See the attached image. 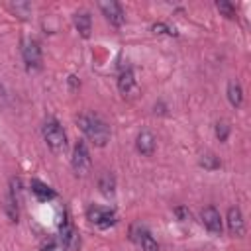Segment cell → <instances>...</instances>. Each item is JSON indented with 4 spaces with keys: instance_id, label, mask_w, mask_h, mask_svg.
I'll use <instances>...</instances> for the list:
<instances>
[{
    "instance_id": "cell-13",
    "label": "cell",
    "mask_w": 251,
    "mask_h": 251,
    "mask_svg": "<svg viewBox=\"0 0 251 251\" xmlns=\"http://www.w3.org/2000/svg\"><path fill=\"white\" fill-rule=\"evenodd\" d=\"M98 188L104 196H114L116 194V176L110 173V171H104L100 176H98Z\"/></svg>"
},
{
    "instance_id": "cell-1",
    "label": "cell",
    "mask_w": 251,
    "mask_h": 251,
    "mask_svg": "<svg viewBox=\"0 0 251 251\" xmlns=\"http://www.w3.org/2000/svg\"><path fill=\"white\" fill-rule=\"evenodd\" d=\"M76 124L84 137L96 147H104L110 141V127L98 114H80Z\"/></svg>"
},
{
    "instance_id": "cell-21",
    "label": "cell",
    "mask_w": 251,
    "mask_h": 251,
    "mask_svg": "<svg viewBox=\"0 0 251 251\" xmlns=\"http://www.w3.org/2000/svg\"><path fill=\"white\" fill-rule=\"evenodd\" d=\"M175 214L178 216V220H188V216H190V212H188L184 206H176V208H175Z\"/></svg>"
},
{
    "instance_id": "cell-18",
    "label": "cell",
    "mask_w": 251,
    "mask_h": 251,
    "mask_svg": "<svg viewBox=\"0 0 251 251\" xmlns=\"http://www.w3.org/2000/svg\"><path fill=\"white\" fill-rule=\"evenodd\" d=\"M216 8H218V12H220L222 16H226L227 20H235V18H237V12H235V6H233L231 2H226V0H220V2L216 4Z\"/></svg>"
},
{
    "instance_id": "cell-16",
    "label": "cell",
    "mask_w": 251,
    "mask_h": 251,
    "mask_svg": "<svg viewBox=\"0 0 251 251\" xmlns=\"http://www.w3.org/2000/svg\"><path fill=\"white\" fill-rule=\"evenodd\" d=\"M200 167H204L206 171H216V169L222 167V163H220V159L214 153H204L200 157Z\"/></svg>"
},
{
    "instance_id": "cell-5",
    "label": "cell",
    "mask_w": 251,
    "mask_h": 251,
    "mask_svg": "<svg viewBox=\"0 0 251 251\" xmlns=\"http://www.w3.org/2000/svg\"><path fill=\"white\" fill-rule=\"evenodd\" d=\"M86 218L90 224H94L96 227H110L116 224V212L110 210V208H104V206H90L86 210Z\"/></svg>"
},
{
    "instance_id": "cell-14",
    "label": "cell",
    "mask_w": 251,
    "mask_h": 251,
    "mask_svg": "<svg viewBox=\"0 0 251 251\" xmlns=\"http://www.w3.org/2000/svg\"><path fill=\"white\" fill-rule=\"evenodd\" d=\"M226 92H227V100H229V104H231L233 108H239L241 102H243V88H241V84H239L237 80H229Z\"/></svg>"
},
{
    "instance_id": "cell-11",
    "label": "cell",
    "mask_w": 251,
    "mask_h": 251,
    "mask_svg": "<svg viewBox=\"0 0 251 251\" xmlns=\"http://www.w3.org/2000/svg\"><path fill=\"white\" fill-rule=\"evenodd\" d=\"M73 22H75V27H76V31L80 33V37H90V31H92V18H90V14L88 12H76L75 16H73Z\"/></svg>"
},
{
    "instance_id": "cell-6",
    "label": "cell",
    "mask_w": 251,
    "mask_h": 251,
    "mask_svg": "<svg viewBox=\"0 0 251 251\" xmlns=\"http://www.w3.org/2000/svg\"><path fill=\"white\" fill-rule=\"evenodd\" d=\"M98 8H100V12L104 14V18H106L114 27H122V25L126 24V14H124L122 4L110 0V2H100Z\"/></svg>"
},
{
    "instance_id": "cell-19",
    "label": "cell",
    "mask_w": 251,
    "mask_h": 251,
    "mask_svg": "<svg viewBox=\"0 0 251 251\" xmlns=\"http://www.w3.org/2000/svg\"><path fill=\"white\" fill-rule=\"evenodd\" d=\"M151 29H153V33L176 35V29H175V27H171V25H167V24H163V22H157V24H153V25H151Z\"/></svg>"
},
{
    "instance_id": "cell-12",
    "label": "cell",
    "mask_w": 251,
    "mask_h": 251,
    "mask_svg": "<svg viewBox=\"0 0 251 251\" xmlns=\"http://www.w3.org/2000/svg\"><path fill=\"white\" fill-rule=\"evenodd\" d=\"M31 192H33V196H35L37 200H41V202L53 200V198L57 196V192H55L49 184H45V182H41V180H37V178L31 180Z\"/></svg>"
},
{
    "instance_id": "cell-2",
    "label": "cell",
    "mask_w": 251,
    "mask_h": 251,
    "mask_svg": "<svg viewBox=\"0 0 251 251\" xmlns=\"http://www.w3.org/2000/svg\"><path fill=\"white\" fill-rule=\"evenodd\" d=\"M41 133H43V139H45L47 147L53 153H57V155L59 153H65V149H67V133H65L63 126L55 118H47L43 122Z\"/></svg>"
},
{
    "instance_id": "cell-7",
    "label": "cell",
    "mask_w": 251,
    "mask_h": 251,
    "mask_svg": "<svg viewBox=\"0 0 251 251\" xmlns=\"http://www.w3.org/2000/svg\"><path fill=\"white\" fill-rule=\"evenodd\" d=\"M200 218H202L204 227H206L210 233L222 235V229H224V226H222V216H220V212H218L214 206H206V208L202 210Z\"/></svg>"
},
{
    "instance_id": "cell-15",
    "label": "cell",
    "mask_w": 251,
    "mask_h": 251,
    "mask_svg": "<svg viewBox=\"0 0 251 251\" xmlns=\"http://www.w3.org/2000/svg\"><path fill=\"white\" fill-rule=\"evenodd\" d=\"M137 241H139V245H141V251H159L157 241L153 239V235H151L147 229H141V231H139Z\"/></svg>"
},
{
    "instance_id": "cell-20",
    "label": "cell",
    "mask_w": 251,
    "mask_h": 251,
    "mask_svg": "<svg viewBox=\"0 0 251 251\" xmlns=\"http://www.w3.org/2000/svg\"><path fill=\"white\" fill-rule=\"evenodd\" d=\"M227 135H229V124L224 122V120L218 122V124H216V137H218L220 141H226Z\"/></svg>"
},
{
    "instance_id": "cell-3",
    "label": "cell",
    "mask_w": 251,
    "mask_h": 251,
    "mask_svg": "<svg viewBox=\"0 0 251 251\" xmlns=\"http://www.w3.org/2000/svg\"><path fill=\"white\" fill-rule=\"evenodd\" d=\"M22 59H24V65H25L27 71L33 73V71H39L41 69L43 57H41V47H39V43L35 39L25 37L22 41Z\"/></svg>"
},
{
    "instance_id": "cell-4",
    "label": "cell",
    "mask_w": 251,
    "mask_h": 251,
    "mask_svg": "<svg viewBox=\"0 0 251 251\" xmlns=\"http://www.w3.org/2000/svg\"><path fill=\"white\" fill-rule=\"evenodd\" d=\"M71 165H73V171L76 176H84L90 167H92V159H90V151L86 147L84 141H78L73 149V159H71Z\"/></svg>"
},
{
    "instance_id": "cell-17",
    "label": "cell",
    "mask_w": 251,
    "mask_h": 251,
    "mask_svg": "<svg viewBox=\"0 0 251 251\" xmlns=\"http://www.w3.org/2000/svg\"><path fill=\"white\" fill-rule=\"evenodd\" d=\"M41 251H69V245L61 237H53L41 245Z\"/></svg>"
},
{
    "instance_id": "cell-10",
    "label": "cell",
    "mask_w": 251,
    "mask_h": 251,
    "mask_svg": "<svg viewBox=\"0 0 251 251\" xmlns=\"http://www.w3.org/2000/svg\"><path fill=\"white\" fill-rule=\"evenodd\" d=\"M118 90L124 96H131L137 90V82H135V76H133L131 69H124L120 73V76H118Z\"/></svg>"
},
{
    "instance_id": "cell-8",
    "label": "cell",
    "mask_w": 251,
    "mask_h": 251,
    "mask_svg": "<svg viewBox=\"0 0 251 251\" xmlns=\"http://www.w3.org/2000/svg\"><path fill=\"white\" fill-rule=\"evenodd\" d=\"M226 222H227V229L233 237H243L245 235V220H243V214L237 206H231L227 210Z\"/></svg>"
},
{
    "instance_id": "cell-9",
    "label": "cell",
    "mask_w": 251,
    "mask_h": 251,
    "mask_svg": "<svg viewBox=\"0 0 251 251\" xmlns=\"http://www.w3.org/2000/svg\"><path fill=\"white\" fill-rule=\"evenodd\" d=\"M155 147H157V139H155V135L151 131L145 129V131H139L137 133V137H135V149H137V153H141L145 157H151L155 153Z\"/></svg>"
}]
</instances>
